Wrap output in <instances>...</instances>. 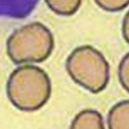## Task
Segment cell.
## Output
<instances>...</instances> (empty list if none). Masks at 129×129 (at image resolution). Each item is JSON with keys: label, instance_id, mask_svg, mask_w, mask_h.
Here are the masks:
<instances>
[{"label": "cell", "instance_id": "obj_1", "mask_svg": "<svg viewBox=\"0 0 129 129\" xmlns=\"http://www.w3.org/2000/svg\"><path fill=\"white\" fill-rule=\"evenodd\" d=\"M7 95L12 105L24 112H34L50 98L52 85L46 72L38 66L24 65L12 72L7 81Z\"/></svg>", "mask_w": 129, "mask_h": 129}, {"label": "cell", "instance_id": "obj_2", "mask_svg": "<svg viewBox=\"0 0 129 129\" xmlns=\"http://www.w3.org/2000/svg\"><path fill=\"white\" fill-rule=\"evenodd\" d=\"M50 30L38 22L15 30L7 41V53L16 64L40 63L48 58L54 48Z\"/></svg>", "mask_w": 129, "mask_h": 129}, {"label": "cell", "instance_id": "obj_3", "mask_svg": "<svg viewBox=\"0 0 129 129\" xmlns=\"http://www.w3.org/2000/svg\"><path fill=\"white\" fill-rule=\"evenodd\" d=\"M66 68L74 81L94 94L103 90L110 80L108 61L101 52L90 46L74 49L67 59Z\"/></svg>", "mask_w": 129, "mask_h": 129}, {"label": "cell", "instance_id": "obj_4", "mask_svg": "<svg viewBox=\"0 0 129 129\" xmlns=\"http://www.w3.org/2000/svg\"><path fill=\"white\" fill-rule=\"evenodd\" d=\"M129 101H121L112 107L108 116L110 129L129 128Z\"/></svg>", "mask_w": 129, "mask_h": 129}, {"label": "cell", "instance_id": "obj_5", "mask_svg": "<svg viewBox=\"0 0 129 129\" xmlns=\"http://www.w3.org/2000/svg\"><path fill=\"white\" fill-rule=\"evenodd\" d=\"M71 128H105L103 118L99 112L85 110L79 112L72 122Z\"/></svg>", "mask_w": 129, "mask_h": 129}, {"label": "cell", "instance_id": "obj_6", "mask_svg": "<svg viewBox=\"0 0 129 129\" xmlns=\"http://www.w3.org/2000/svg\"><path fill=\"white\" fill-rule=\"evenodd\" d=\"M82 0H45L47 6L54 13L62 16L73 15L80 7Z\"/></svg>", "mask_w": 129, "mask_h": 129}, {"label": "cell", "instance_id": "obj_7", "mask_svg": "<svg viewBox=\"0 0 129 129\" xmlns=\"http://www.w3.org/2000/svg\"><path fill=\"white\" fill-rule=\"evenodd\" d=\"M94 1L104 10L116 12L127 7L129 0H94Z\"/></svg>", "mask_w": 129, "mask_h": 129}, {"label": "cell", "instance_id": "obj_8", "mask_svg": "<svg viewBox=\"0 0 129 129\" xmlns=\"http://www.w3.org/2000/svg\"><path fill=\"white\" fill-rule=\"evenodd\" d=\"M129 54L127 53L121 61L118 69V76L120 82L125 90L129 89Z\"/></svg>", "mask_w": 129, "mask_h": 129}, {"label": "cell", "instance_id": "obj_9", "mask_svg": "<svg viewBox=\"0 0 129 129\" xmlns=\"http://www.w3.org/2000/svg\"><path fill=\"white\" fill-rule=\"evenodd\" d=\"M122 32L123 37L125 40L128 42L129 38V14L128 12L126 14L125 18L123 19L122 26Z\"/></svg>", "mask_w": 129, "mask_h": 129}]
</instances>
